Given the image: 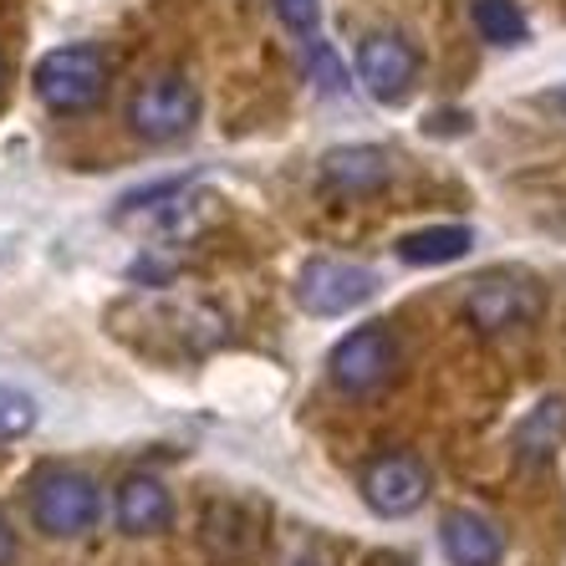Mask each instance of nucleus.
Returning a JSON list of instances; mask_svg holds the SVG:
<instances>
[{
    "label": "nucleus",
    "mask_w": 566,
    "mask_h": 566,
    "mask_svg": "<svg viewBox=\"0 0 566 566\" xmlns=\"http://www.w3.org/2000/svg\"><path fill=\"white\" fill-rule=\"evenodd\" d=\"M199 113H205V103L185 72H154L128 97V128L144 144H185L199 128Z\"/></svg>",
    "instance_id": "f257e3e1"
},
{
    "label": "nucleus",
    "mask_w": 566,
    "mask_h": 566,
    "mask_svg": "<svg viewBox=\"0 0 566 566\" xmlns=\"http://www.w3.org/2000/svg\"><path fill=\"white\" fill-rule=\"evenodd\" d=\"M31 515L46 536L66 541V536H87L103 515V490L93 474L66 470V464H46L31 480Z\"/></svg>",
    "instance_id": "f03ea898"
},
{
    "label": "nucleus",
    "mask_w": 566,
    "mask_h": 566,
    "mask_svg": "<svg viewBox=\"0 0 566 566\" xmlns=\"http://www.w3.org/2000/svg\"><path fill=\"white\" fill-rule=\"evenodd\" d=\"M36 97L52 113H93L107 97V56L97 46H56L36 62V77H31Z\"/></svg>",
    "instance_id": "7ed1b4c3"
},
{
    "label": "nucleus",
    "mask_w": 566,
    "mask_h": 566,
    "mask_svg": "<svg viewBox=\"0 0 566 566\" xmlns=\"http://www.w3.org/2000/svg\"><path fill=\"white\" fill-rule=\"evenodd\" d=\"M398 373V343L388 327H357L327 357V378L353 398H368L378 388H388Z\"/></svg>",
    "instance_id": "20e7f679"
},
{
    "label": "nucleus",
    "mask_w": 566,
    "mask_h": 566,
    "mask_svg": "<svg viewBox=\"0 0 566 566\" xmlns=\"http://www.w3.org/2000/svg\"><path fill=\"white\" fill-rule=\"evenodd\" d=\"M373 291H378V276H373L368 265L337 261V255H316V261L302 265V276H296V302L312 316H347L368 302Z\"/></svg>",
    "instance_id": "39448f33"
},
{
    "label": "nucleus",
    "mask_w": 566,
    "mask_h": 566,
    "mask_svg": "<svg viewBox=\"0 0 566 566\" xmlns=\"http://www.w3.org/2000/svg\"><path fill=\"white\" fill-rule=\"evenodd\" d=\"M363 501L373 515L382 521H398V515H413L429 501V464L409 449H388L363 470Z\"/></svg>",
    "instance_id": "423d86ee"
},
{
    "label": "nucleus",
    "mask_w": 566,
    "mask_h": 566,
    "mask_svg": "<svg viewBox=\"0 0 566 566\" xmlns=\"http://www.w3.org/2000/svg\"><path fill=\"white\" fill-rule=\"evenodd\" d=\"M541 312V286L526 276H480L464 296V316H470L480 332H511V327H526L531 316Z\"/></svg>",
    "instance_id": "0eeeda50"
},
{
    "label": "nucleus",
    "mask_w": 566,
    "mask_h": 566,
    "mask_svg": "<svg viewBox=\"0 0 566 566\" xmlns=\"http://www.w3.org/2000/svg\"><path fill=\"white\" fill-rule=\"evenodd\" d=\"M357 77L378 103H403L413 93V77H419V52L413 41H403L398 31H373L357 46Z\"/></svg>",
    "instance_id": "6e6552de"
},
{
    "label": "nucleus",
    "mask_w": 566,
    "mask_h": 566,
    "mask_svg": "<svg viewBox=\"0 0 566 566\" xmlns=\"http://www.w3.org/2000/svg\"><path fill=\"white\" fill-rule=\"evenodd\" d=\"M195 189H199V179H164V185L133 189V195H123L113 220L128 224V230H144V235H174V230L195 224V214H199Z\"/></svg>",
    "instance_id": "1a4fd4ad"
},
{
    "label": "nucleus",
    "mask_w": 566,
    "mask_h": 566,
    "mask_svg": "<svg viewBox=\"0 0 566 566\" xmlns=\"http://www.w3.org/2000/svg\"><path fill=\"white\" fill-rule=\"evenodd\" d=\"M113 521L123 536H158L174 526V495L158 474H128L113 495Z\"/></svg>",
    "instance_id": "9d476101"
},
{
    "label": "nucleus",
    "mask_w": 566,
    "mask_h": 566,
    "mask_svg": "<svg viewBox=\"0 0 566 566\" xmlns=\"http://www.w3.org/2000/svg\"><path fill=\"white\" fill-rule=\"evenodd\" d=\"M388 174H394V164L373 144H343L322 154V185L337 195H378L388 185Z\"/></svg>",
    "instance_id": "9b49d317"
},
{
    "label": "nucleus",
    "mask_w": 566,
    "mask_h": 566,
    "mask_svg": "<svg viewBox=\"0 0 566 566\" xmlns=\"http://www.w3.org/2000/svg\"><path fill=\"white\" fill-rule=\"evenodd\" d=\"M439 546L454 566H501L505 556V536L495 531V521L474 511H449L439 526Z\"/></svg>",
    "instance_id": "f8f14e48"
},
{
    "label": "nucleus",
    "mask_w": 566,
    "mask_h": 566,
    "mask_svg": "<svg viewBox=\"0 0 566 566\" xmlns=\"http://www.w3.org/2000/svg\"><path fill=\"white\" fill-rule=\"evenodd\" d=\"M394 251L403 265H449L474 251V230L470 224H429V230H409Z\"/></svg>",
    "instance_id": "ddd939ff"
},
{
    "label": "nucleus",
    "mask_w": 566,
    "mask_h": 566,
    "mask_svg": "<svg viewBox=\"0 0 566 566\" xmlns=\"http://www.w3.org/2000/svg\"><path fill=\"white\" fill-rule=\"evenodd\" d=\"M474 27L490 46H521L526 41V15L515 0H474Z\"/></svg>",
    "instance_id": "4468645a"
},
{
    "label": "nucleus",
    "mask_w": 566,
    "mask_h": 566,
    "mask_svg": "<svg viewBox=\"0 0 566 566\" xmlns=\"http://www.w3.org/2000/svg\"><path fill=\"white\" fill-rule=\"evenodd\" d=\"M562 439H566V403L562 398H546L526 419V429H521V449H526L531 460H552Z\"/></svg>",
    "instance_id": "2eb2a0df"
},
{
    "label": "nucleus",
    "mask_w": 566,
    "mask_h": 566,
    "mask_svg": "<svg viewBox=\"0 0 566 566\" xmlns=\"http://www.w3.org/2000/svg\"><path fill=\"white\" fill-rule=\"evenodd\" d=\"M36 423H41L36 398L11 388V382H0V444H6V439H27Z\"/></svg>",
    "instance_id": "dca6fc26"
},
{
    "label": "nucleus",
    "mask_w": 566,
    "mask_h": 566,
    "mask_svg": "<svg viewBox=\"0 0 566 566\" xmlns=\"http://www.w3.org/2000/svg\"><path fill=\"white\" fill-rule=\"evenodd\" d=\"M281 15V27L296 31V36H316L322 27V0H271Z\"/></svg>",
    "instance_id": "f3484780"
},
{
    "label": "nucleus",
    "mask_w": 566,
    "mask_h": 566,
    "mask_svg": "<svg viewBox=\"0 0 566 566\" xmlns=\"http://www.w3.org/2000/svg\"><path fill=\"white\" fill-rule=\"evenodd\" d=\"M15 552H21V541H15L11 521L0 515V566H11V562H15Z\"/></svg>",
    "instance_id": "a211bd4d"
},
{
    "label": "nucleus",
    "mask_w": 566,
    "mask_h": 566,
    "mask_svg": "<svg viewBox=\"0 0 566 566\" xmlns=\"http://www.w3.org/2000/svg\"><path fill=\"white\" fill-rule=\"evenodd\" d=\"M552 103H556V107H562V113H566V87H562V93H556V97H552Z\"/></svg>",
    "instance_id": "6ab92c4d"
},
{
    "label": "nucleus",
    "mask_w": 566,
    "mask_h": 566,
    "mask_svg": "<svg viewBox=\"0 0 566 566\" xmlns=\"http://www.w3.org/2000/svg\"><path fill=\"white\" fill-rule=\"evenodd\" d=\"M296 566H316V562H312V556H302V562H296Z\"/></svg>",
    "instance_id": "aec40b11"
},
{
    "label": "nucleus",
    "mask_w": 566,
    "mask_h": 566,
    "mask_svg": "<svg viewBox=\"0 0 566 566\" xmlns=\"http://www.w3.org/2000/svg\"><path fill=\"white\" fill-rule=\"evenodd\" d=\"M0 82H6V56H0Z\"/></svg>",
    "instance_id": "412c9836"
}]
</instances>
